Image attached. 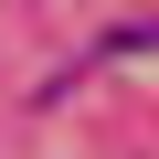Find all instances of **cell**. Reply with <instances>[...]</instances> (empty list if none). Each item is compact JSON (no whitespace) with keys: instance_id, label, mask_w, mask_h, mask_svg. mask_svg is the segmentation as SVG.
I'll return each mask as SVG.
<instances>
[{"instance_id":"1","label":"cell","mask_w":159,"mask_h":159,"mask_svg":"<svg viewBox=\"0 0 159 159\" xmlns=\"http://www.w3.org/2000/svg\"><path fill=\"white\" fill-rule=\"evenodd\" d=\"M96 53H159V21H117V32H96Z\"/></svg>"}]
</instances>
